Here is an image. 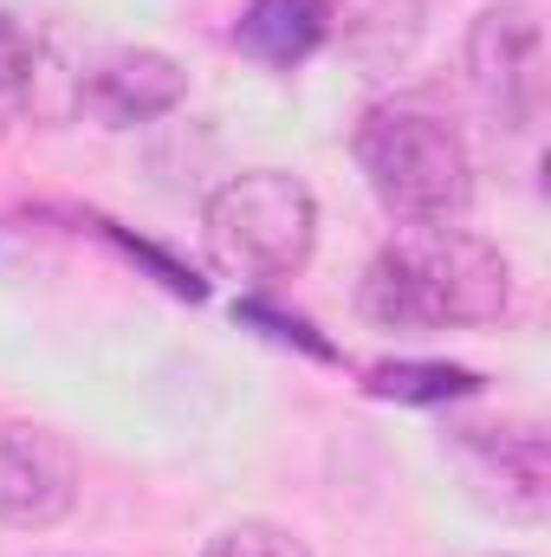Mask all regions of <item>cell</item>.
I'll list each match as a JSON object with an SVG mask.
<instances>
[{
  "label": "cell",
  "instance_id": "3",
  "mask_svg": "<svg viewBox=\"0 0 551 557\" xmlns=\"http://www.w3.org/2000/svg\"><path fill=\"white\" fill-rule=\"evenodd\" d=\"M201 234L221 273L247 278V285H279L318 247V201L285 169H247L208 195Z\"/></svg>",
  "mask_w": 551,
  "mask_h": 557
},
{
  "label": "cell",
  "instance_id": "12",
  "mask_svg": "<svg viewBox=\"0 0 551 557\" xmlns=\"http://www.w3.org/2000/svg\"><path fill=\"white\" fill-rule=\"evenodd\" d=\"M201 557H311L285 525L273 519H241V525H228L221 539H208V552Z\"/></svg>",
  "mask_w": 551,
  "mask_h": 557
},
{
  "label": "cell",
  "instance_id": "4",
  "mask_svg": "<svg viewBox=\"0 0 551 557\" xmlns=\"http://www.w3.org/2000/svg\"><path fill=\"white\" fill-rule=\"evenodd\" d=\"M467 85L506 131H532L546 111V26L532 0H493L467 26Z\"/></svg>",
  "mask_w": 551,
  "mask_h": 557
},
{
  "label": "cell",
  "instance_id": "9",
  "mask_svg": "<svg viewBox=\"0 0 551 557\" xmlns=\"http://www.w3.org/2000/svg\"><path fill=\"white\" fill-rule=\"evenodd\" d=\"M325 39H331L325 0H247V13L234 20V46L273 72L305 65Z\"/></svg>",
  "mask_w": 551,
  "mask_h": 557
},
{
  "label": "cell",
  "instance_id": "2",
  "mask_svg": "<svg viewBox=\"0 0 551 557\" xmlns=\"http://www.w3.org/2000/svg\"><path fill=\"white\" fill-rule=\"evenodd\" d=\"M351 156H357L370 195L383 201V214H396L409 227H448L474 201V156H467L461 131L448 117H434L428 104L364 111Z\"/></svg>",
  "mask_w": 551,
  "mask_h": 557
},
{
  "label": "cell",
  "instance_id": "5",
  "mask_svg": "<svg viewBox=\"0 0 551 557\" xmlns=\"http://www.w3.org/2000/svg\"><path fill=\"white\" fill-rule=\"evenodd\" d=\"M78 506V447L59 428L7 421L0 428V525L52 532Z\"/></svg>",
  "mask_w": 551,
  "mask_h": 557
},
{
  "label": "cell",
  "instance_id": "13",
  "mask_svg": "<svg viewBox=\"0 0 551 557\" xmlns=\"http://www.w3.org/2000/svg\"><path fill=\"white\" fill-rule=\"evenodd\" d=\"M241 318H247V324H267V337H285V344H305L311 357H331V344H318L305 318H285V311H273V305H260V298H247V305H241Z\"/></svg>",
  "mask_w": 551,
  "mask_h": 557
},
{
  "label": "cell",
  "instance_id": "8",
  "mask_svg": "<svg viewBox=\"0 0 551 557\" xmlns=\"http://www.w3.org/2000/svg\"><path fill=\"white\" fill-rule=\"evenodd\" d=\"M331 39H344V52L370 72H396L421 46L428 26V0H325Z\"/></svg>",
  "mask_w": 551,
  "mask_h": 557
},
{
  "label": "cell",
  "instance_id": "7",
  "mask_svg": "<svg viewBox=\"0 0 551 557\" xmlns=\"http://www.w3.org/2000/svg\"><path fill=\"white\" fill-rule=\"evenodd\" d=\"M188 98V72L169 59V52H111L91 78H85V104L105 117V124H118V131H131V124H149V117H169L175 104Z\"/></svg>",
  "mask_w": 551,
  "mask_h": 557
},
{
  "label": "cell",
  "instance_id": "10",
  "mask_svg": "<svg viewBox=\"0 0 551 557\" xmlns=\"http://www.w3.org/2000/svg\"><path fill=\"white\" fill-rule=\"evenodd\" d=\"M370 396H390V403H461V396H480V376L461 370V363H377L370 370Z\"/></svg>",
  "mask_w": 551,
  "mask_h": 557
},
{
  "label": "cell",
  "instance_id": "6",
  "mask_svg": "<svg viewBox=\"0 0 551 557\" xmlns=\"http://www.w3.org/2000/svg\"><path fill=\"white\" fill-rule=\"evenodd\" d=\"M454 454L467 467V486L480 506H493L500 519L539 525L551 506V447L532 421H506V428H454Z\"/></svg>",
  "mask_w": 551,
  "mask_h": 557
},
{
  "label": "cell",
  "instance_id": "11",
  "mask_svg": "<svg viewBox=\"0 0 551 557\" xmlns=\"http://www.w3.org/2000/svg\"><path fill=\"white\" fill-rule=\"evenodd\" d=\"M33 91H39V46H33V33L0 7V137L33 111Z\"/></svg>",
  "mask_w": 551,
  "mask_h": 557
},
{
  "label": "cell",
  "instance_id": "1",
  "mask_svg": "<svg viewBox=\"0 0 551 557\" xmlns=\"http://www.w3.org/2000/svg\"><path fill=\"white\" fill-rule=\"evenodd\" d=\"M513 305V267L493 240L467 227H409L364 267L357 311L377 331H474L500 324Z\"/></svg>",
  "mask_w": 551,
  "mask_h": 557
}]
</instances>
